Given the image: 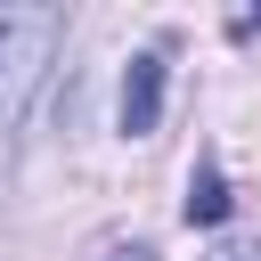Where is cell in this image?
Instances as JSON below:
<instances>
[{"mask_svg": "<svg viewBox=\"0 0 261 261\" xmlns=\"http://www.w3.org/2000/svg\"><path fill=\"white\" fill-rule=\"evenodd\" d=\"M65 16L57 8H0V130H24L49 65H57Z\"/></svg>", "mask_w": 261, "mask_h": 261, "instance_id": "1", "label": "cell"}, {"mask_svg": "<svg viewBox=\"0 0 261 261\" xmlns=\"http://www.w3.org/2000/svg\"><path fill=\"white\" fill-rule=\"evenodd\" d=\"M212 261H261V245H228V253H212Z\"/></svg>", "mask_w": 261, "mask_h": 261, "instance_id": "4", "label": "cell"}, {"mask_svg": "<svg viewBox=\"0 0 261 261\" xmlns=\"http://www.w3.org/2000/svg\"><path fill=\"white\" fill-rule=\"evenodd\" d=\"M114 261H147V253H139V245H130V253H114Z\"/></svg>", "mask_w": 261, "mask_h": 261, "instance_id": "5", "label": "cell"}, {"mask_svg": "<svg viewBox=\"0 0 261 261\" xmlns=\"http://www.w3.org/2000/svg\"><path fill=\"white\" fill-rule=\"evenodd\" d=\"M179 212H188V228H220V220L237 212V196H228V171H220L212 155L188 171V204H179Z\"/></svg>", "mask_w": 261, "mask_h": 261, "instance_id": "3", "label": "cell"}, {"mask_svg": "<svg viewBox=\"0 0 261 261\" xmlns=\"http://www.w3.org/2000/svg\"><path fill=\"white\" fill-rule=\"evenodd\" d=\"M163 82H171L163 49H139V57L122 65V98H114L122 139H155V122H163Z\"/></svg>", "mask_w": 261, "mask_h": 261, "instance_id": "2", "label": "cell"}]
</instances>
